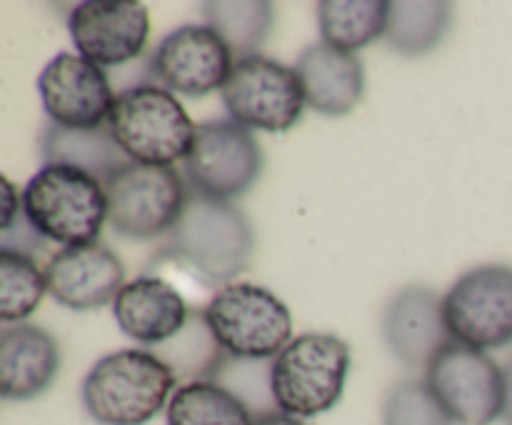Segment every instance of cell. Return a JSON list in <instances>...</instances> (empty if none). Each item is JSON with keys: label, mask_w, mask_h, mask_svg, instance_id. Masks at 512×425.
Segmentation results:
<instances>
[{"label": "cell", "mask_w": 512, "mask_h": 425, "mask_svg": "<svg viewBox=\"0 0 512 425\" xmlns=\"http://www.w3.org/2000/svg\"><path fill=\"white\" fill-rule=\"evenodd\" d=\"M160 253L203 285L220 290L253 260L255 230L230 200L208 198L188 185V203Z\"/></svg>", "instance_id": "1"}, {"label": "cell", "mask_w": 512, "mask_h": 425, "mask_svg": "<svg viewBox=\"0 0 512 425\" xmlns=\"http://www.w3.org/2000/svg\"><path fill=\"white\" fill-rule=\"evenodd\" d=\"M173 370L143 348H125L103 355L88 370L80 388L83 408L100 425H145L175 393Z\"/></svg>", "instance_id": "2"}, {"label": "cell", "mask_w": 512, "mask_h": 425, "mask_svg": "<svg viewBox=\"0 0 512 425\" xmlns=\"http://www.w3.org/2000/svg\"><path fill=\"white\" fill-rule=\"evenodd\" d=\"M108 128L133 163L173 168L190 155L198 125L170 90L143 83L120 90Z\"/></svg>", "instance_id": "3"}, {"label": "cell", "mask_w": 512, "mask_h": 425, "mask_svg": "<svg viewBox=\"0 0 512 425\" xmlns=\"http://www.w3.org/2000/svg\"><path fill=\"white\" fill-rule=\"evenodd\" d=\"M23 210L43 238L75 248L98 243L108 223V193L85 170L43 165L23 188Z\"/></svg>", "instance_id": "4"}, {"label": "cell", "mask_w": 512, "mask_h": 425, "mask_svg": "<svg viewBox=\"0 0 512 425\" xmlns=\"http://www.w3.org/2000/svg\"><path fill=\"white\" fill-rule=\"evenodd\" d=\"M350 373V345L333 333H303L273 358V395L280 413L315 418L340 403Z\"/></svg>", "instance_id": "5"}, {"label": "cell", "mask_w": 512, "mask_h": 425, "mask_svg": "<svg viewBox=\"0 0 512 425\" xmlns=\"http://www.w3.org/2000/svg\"><path fill=\"white\" fill-rule=\"evenodd\" d=\"M203 315L220 348L233 358L273 360L293 340L288 305L253 283H230L215 290Z\"/></svg>", "instance_id": "6"}, {"label": "cell", "mask_w": 512, "mask_h": 425, "mask_svg": "<svg viewBox=\"0 0 512 425\" xmlns=\"http://www.w3.org/2000/svg\"><path fill=\"white\" fill-rule=\"evenodd\" d=\"M108 223L133 240L168 238L188 203V180L175 168L130 160L105 183Z\"/></svg>", "instance_id": "7"}, {"label": "cell", "mask_w": 512, "mask_h": 425, "mask_svg": "<svg viewBox=\"0 0 512 425\" xmlns=\"http://www.w3.org/2000/svg\"><path fill=\"white\" fill-rule=\"evenodd\" d=\"M230 120L248 130L285 133L305 110V90L295 68L265 55L235 60L228 83L220 90Z\"/></svg>", "instance_id": "8"}, {"label": "cell", "mask_w": 512, "mask_h": 425, "mask_svg": "<svg viewBox=\"0 0 512 425\" xmlns=\"http://www.w3.org/2000/svg\"><path fill=\"white\" fill-rule=\"evenodd\" d=\"M425 383L455 425H493L503 418L505 375L485 350L453 340L428 365Z\"/></svg>", "instance_id": "9"}, {"label": "cell", "mask_w": 512, "mask_h": 425, "mask_svg": "<svg viewBox=\"0 0 512 425\" xmlns=\"http://www.w3.org/2000/svg\"><path fill=\"white\" fill-rule=\"evenodd\" d=\"M263 165V148L248 128L230 118L208 120L195 130L185 158V180L208 198L233 200L258 183Z\"/></svg>", "instance_id": "10"}, {"label": "cell", "mask_w": 512, "mask_h": 425, "mask_svg": "<svg viewBox=\"0 0 512 425\" xmlns=\"http://www.w3.org/2000/svg\"><path fill=\"white\" fill-rule=\"evenodd\" d=\"M453 340L478 350L512 343V268L480 265L455 280L443 295Z\"/></svg>", "instance_id": "11"}, {"label": "cell", "mask_w": 512, "mask_h": 425, "mask_svg": "<svg viewBox=\"0 0 512 425\" xmlns=\"http://www.w3.org/2000/svg\"><path fill=\"white\" fill-rule=\"evenodd\" d=\"M235 58L210 25H180L150 53V75L170 93L203 98L223 90Z\"/></svg>", "instance_id": "12"}, {"label": "cell", "mask_w": 512, "mask_h": 425, "mask_svg": "<svg viewBox=\"0 0 512 425\" xmlns=\"http://www.w3.org/2000/svg\"><path fill=\"white\" fill-rule=\"evenodd\" d=\"M38 93L50 123L70 130L108 125L118 98L105 70L75 53H58L45 65L38 78Z\"/></svg>", "instance_id": "13"}, {"label": "cell", "mask_w": 512, "mask_h": 425, "mask_svg": "<svg viewBox=\"0 0 512 425\" xmlns=\"http://www.w3.org/2000/svg\"><path fill=\"white\" fill-rule=\"evenodd\" d=\"M68 33L85 60L113 68L145 53L150 15L138 0H85L70 10Z\"/></svg>", "instance_id": "14"}, {"label": "cell", "mask_w": 512, "mask_h": 425, "mask_svg": "<svg viewBox=\"0 0 512 425\" xmlns=\"http://www.w3.org/2000/svg\"><path fill=\"white\" fill-rule=\"evenodd\" d=\"M383 338L395 358L410 368H423L453 343L443 298L425 285H408L388 300L383 313Z\"/></svg>", "instance_id": "15"}, {"label": "cell", "mask_w": 512, "mask_h": 425, "mask_svg": "<svg viewBox=\"0 0 512 425\" xmlns=\"http://www.w3.org/2000/svg\"><path fill=\"white\" fill-rule=\"evenodd\" d=\"M48 293L70 310H95L115 303L125 288V265L108 245L60 248L45 265Z\"/></svg>", "instance_id": "16"}, {"label": "cell", "mask_w": 512, "mask_h": 425, "mask_svg": "<svg viewBox=\"0 0 512 425\" xmlns=\"http://www.w3.org/2000/svg\"><path fill=\"white\" fill-rule=\"evenodd\" d=\"M185 298L170 280L160 275H140L125 283L113 303L115 323L140 345H163L188 325Z\"/></svg>", "instance_id": "17"}, {"label": "cell", "mask_w": 512, "mask_h": 425, "mask_svg": "<svg viewBox=\"0 0 512 425\" xmlns=\"http://www.w3.org/2000/svg\"><path fill=\"white\" fill-rule=\"evenodd\" d=\"M295 73L305 90V103L328 118L353 113L365 95V68L355 53L313 43L295 60Z\"/></svg>", "instance_id": "18"}, {"label": "cell", "mask_w": 512, "mask_h": 425, "mask_svg": "<svg viewBox=\"0 0 512 425\" xmlns=\"http://www.w3.org/2000/svg\"><path fill=\"white\" fill-rule=\"evenodd\" d=\"M60 370V348L38 325H8L0 333V395L30 400L53 385Z\"/></svg>", "instance_id": "19"}, {"label": "cell", "mask_w": 512, "mask_h": 425, "mask_svg": "<svg viewBox=\"0 0 512 425\" xmlns=\"http://www.w3.org/2000/svg\"><path fill=\"white\" fill-rule=\"evenodd\" d=\"M43 165H68L108 183L120 168L130 163L128 155L115 143L108 125L93 130H70L55 123H45L38 140Z\"/></svg>", "instance_id": "20"}, {"label": "cell", "mask_w": 512, "mask_h": 425, "mask_svg": "<svg viewBox=\"0 0 512 425\" xmlns=\"http://www.w3.org/2000/svg\"><path fill=\"white\" fill-rule=\"evenodd\" d=\"M205 25L228 45L235 60L260 55L273 30V3L268 0H205L200 3Z\"/></svg>", "instance_id": "21"}, {"label": "cell", "mask_w": 512, "mask_h": 425, "mask_svg": "<svg viewBox=\"0 0 512 425\" xmlns=\"http://www.w3.org/2000/svg\"><path fill=\"white\" fill-rule=\"evenodd\" d=\"M153 353L173 370L175 378L183 380V385L203 383V380L215 383L225 360H228V353L215 340L203 310H193L188 325L168 343L158 345Z\"/></svg>", "instance_id": "22"}, {"label": "cell", "mask_w": 512, "mask_h": 425, "mask_svg": "<svg viewBox=\"0 0 512 425\" xmlns=\"http://www.w3.org/2000/svg\"><path fill=\"white\" fill-rule=\"evenodd\" d=\"M453 23V10L445 0H398L390 3L385 40L408 58L428 55L443 43Z\"/></svg>", "instance_id": "23"}, {"label": "cell", "mask_w": 512, "mask_h": 425, "mask_svg": "<svg viewBox=\"0 0 512 425\" xmlns=\"http://www.w3.org/2000/svg\"><path fill=\"white\" fill-rule=\"evenodd\" d=\"M390 3L385 0H323L318 23L323 43L355 53L373 40L385 38Z\"/></svg>", "instance_id": "24"}, {"label": "cell", "mask_w": 512, "mask_h": 425, "mask_svg": "<svg viewBox=\"0 0 512 425\" xmlns=\"http://www.w3.org/2000/svg\"><path fill=\"white\" fill-rule=\"evenodd\" d=\"M165 425H255V418L230 390L203 380L175 388L165 408Z\"/></svg>", "instance_id": "25"}, {"label": "cell", "mask_w": 512, "mask_h": 425, "mask_svg": "<svg viewBox=\"0 0 512 425\" xmlns=\"http://www.w3.org/2000/svg\"><path fill=\"white\" fill-rule=\"evenodd\" d=\"M48 293L45 268L33 258L0 250V320L18 323L35 313Z\"/></svg>", "instance_id": "26"}, {"label": "cell", "mask_w": 512, "mask_h": 425, "mask_svg": "<svg viewBox=\"0 0 512 425\" xmlns=\"http://www.w3.org/2000/svg\"><path fill=\"white\" fill-rule=\"evenodd\" d=\"M270 373H273V360H245L228 355L215 383L230 390L238 400H243L245 408L258 420L280 410L275 403Z\"/></svg>", "instance_id": "27"}, {"label": "cell", "mask_w": 512, "mask_h": 425, "mask_svg": "<svg viewBox=\"0 0 512 425\" xmlns=\"http://www.w3.org/2000/svg\"><path fill=\"white\" fill-rule=\"evenodd\" d=\"M383 425H455L430 385L418 378L395 383L383 400Z\"/></svg>", "instance_id": "28"}, {"label": "cell", "mask_w": 512, "mask_h": 425, "mask_svg": "<svg viewBox=\"0 0 512 425\" xmlns=\"http://www.w3.org/2000/svg\"><path fill=\"white\" fill-rule=\"evenodd\" d=\"M48 243L50 240L40 235V230L25 215V210L15 215L8 228H0V250H8V253L35 260L38 255L48 253Z\"/></svg>", "instance_id": "29"}, {"label": "cell", "mask_w": 512, "mask_h": 425, "mask_svg": "<svg viewBox=\"0 0 512 425\" xmlns=\"http://www.w3.org/2000/svg\"><path fill=\"white\" fill-rule=\"evenodd\" d=\"M20 210H23V193H18V188L3 175V208H0L3 215H0V228H8Z\"/></svg>", "instance_id": "30"}, {"label": "cell", "mask_w": 512, "mask_h": 425, "mask_svg": "<svg viewBox=\"0 0 512 425\" xmlns=\"http://www.w3.org/2000/svg\"><path fill=\"white\" fill-rule=\"evenodd\" d=\"M503 375H505V413H503V420L508 425H512V358L503 365Z\"/></svg>", "instance_id": "31"}, {"label": "cell", "mask_w": 512, "mask_h": 425, "mask_svg": "<svg viewBox=\"0 0 512 425\" xmlns=\"http://www.w3.org/2000/svg\"><path fill=\"white\" fill-rule=\"evenodd\" d=\"M255 425H308L303 418H293V415L288 413H270V415H263V418L255 420Z\"/></svg>", "instance_id": "32"}]
</instances>
